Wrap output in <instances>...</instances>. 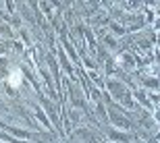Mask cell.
Returning a JSON list of instances; mask_svg holds the SVG:
<instances>
[{
  "mask_svg": "<svg viewBox=\"0 0 160 143\" xmlns=\"http://www.w3.org/2000/svg\"><path fill=\"white\" fill-rule=\"evenodd\" d=\"M12 87H17L19 83H21V71H12Z\"/></svg>",
  "mask_w": 160,
  "mask_h": 143,
  "instance_id": "cell-1",
  "label": "cell"
}]
</instances>
